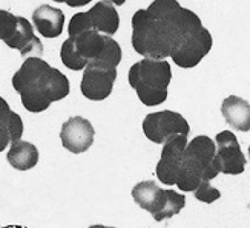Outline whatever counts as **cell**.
Masks as SVG:
<instances>
[{
	"label": "cell",
	"instance_id": "obj_1",
	"mask_svg": "<svg viewBox=\"0 0 250 228\" xmlns=\"http://www.w3.org/2000/svg\"><path fill=\"white\" fill-rule=\"evenodd\" d=\"M14 89L29 112L46 111L54 101L66 98L69 80L59 69L51 68L40 57H29L13 77Z\"/></svg>",
	"mask_w": 250,
	"mask_h": 228
},
{
	"label": "cell",
	"instance_id": "obj_2",
	"mask_svg": "<svg viewBox=\"0 0 250 228\" xmlns=\"http://www.w3.org/2000/svg\"><path fill=\"white\" fill-rule=\"evenodd\" d=\"M220 175L215 161V141L197 136L186 144L175 186L181 191H193L201 181H212Z\"/></svg>",
	"mask_w": 250,
	"mask_h": 228
},
{
	"label": "cell",
	"instance_id": "obj_3",
	"mask_svg": "<svg viewBox=\"0 0 250 228\" xmlns=\"http://www.w3.org/2000/svg\"><path fill=\"white\" fill-rule=\"evenodd\" d=\"M178 43L172 31L152 17L146 9H138L132 17V46L146 58L165 60L170 57L172 49Z\"/></svg>",
	"mask_w": 250,
	"mask_h": 228
},
{
	"label": "cell",
	"instance_id": "obj_4",
	"mask_svg": "<svg viewBox=\"0 0 250 228\" xmlns=\"http://www.w3.org/2000/svg\"><path fill=\"white\" fill-rule=\"evenodd\" d=\"M170 80L172 69L165 60L145 57L129 69V83L146 106H158L166 101Z\"/></svg>",
	"mask_w": 250,
	"mask_h": 228
},
{
	"label": "cell",
	"instance_id": "obj_5",
	"mask_svg": "<svg viewBox=\"0 0 250 228\" xmlns=\"http://www.w3.org/2000/svg\"><path fill=\"white\" fill-rule=\"evenodd\" d=\"M146 11L152 17L163 21L177 40L203 26L200 17L193 11L183 8L177 0H155Z\"/></svg>",
	"mask_w": 250,
	"mask_h": 228
},
{
	"label": "cell",
	"instance_id": "obj_6",
	"mask_svg": "<svg viewBox=\"0 0 250 228\" xmlns=\"http://www.w3.org/2000/svg\"><path fill=\"white\" fill-rule=\"evenodd\" d=\"M212 45L213 40L210 31L201 26L197 31L183 36L172 49L170 57L180 68H195L210 52Z\"/></svg>",
	"mask_w": 250,
	"mask_h": 228
},
{
	"label": "cell",
	"instance_id": "obj_7",
	"mask_svg": "<svg viewBox=\"0 0 250 228\" xmlns=\"http://www.w3.org/2000/svg\"><path fill=\"white\" fill-rule=\"evenodd\" d=\"M145 135L155 144H163L175 135H189L190 126L181 114L161 111L149 114L143 121Z\"/></svg>",
	"mask_w": 250,
	"mask_h": 228
},
{
	"label": "cell",
	"instance_id": "obj_8",
	"mask_svg": "<svg viewBox=\"0 0 250 228\" xmlns=\"http://www.w3.org/2000/svg\"><path fill=\"white\" fill-rule=\"evenodd\" d=\"M215 161L220 173L224 175H241L246 167V156L240 143L230 130H223L215 139Z\"/></svg>",
	"mask_w": 250,
	"mask_h": 228
},
{
	"label": "cell",
	"instance_id": "obj_9",
	"mask_svg": "<svg viewBox=\"0 0 250 228\" xmlns=\"http://www.w3.org/2000/svg\"><path fill=\"white\" fill-rule=\"evenodd\" d=\"M186 144L188 135H175L169 138L166 143H163V152L155 170L157 178L161 181V184L173 186L177 182L183 161V152Z\"/></svg>",
	"mask_w": 250,
	"mask_h": 228
},
{
	"label": "cell",
	"instance_id": "obj_10",
	"mask_svg": "<svg viewBox=\"0 0 250 228\" xmlns=\"http://www.w3.org/2000/svg\"><path fill=\"white\" fill-rule=\"evenodd\" d=\"M117 78V69H107L88 63L84 68L80 89L82 94L91 101H102L111 95Z\"/></svg>",
	"mask_w": 250,
	"mask_h": 228
},
{
	"label": "cell",
	"instance_id": "obj_11",
	"mask_svg": "<svg viewBox=\"0 0 250 228\" xmlns=\"http://www.w3.org/2000/svg\"><path fill=\"white\" fill-rule=\"evenodd\" d=\"M94 127L83 116H71L63 123L60 130V139L64 149L72 153H83L94 143Z\"/></svg>",
	"mask_w": 250,
	"mask_h": 228
},
{
	"label": "cell",
	"instance_id": "obj_12",
	"mask_svg": "<svg viewBox=\"0 0 250 228\" xmlns=\"http://www.w3.org/2000/svg\"><path fill=\"white\" fill-rule=\"evenodd\" d=\"M132 198L141 209L149 211L155 219L166 202L167 190L158 187L154 181H141L132 189Z\"/></svg>",
	"mask_w": 250,
	"mask_h": 228
},
{
	"label": "cell",
	"instance_id": "obj_13",
	"mask_svg": "<svg viewBox=\"0 0 250 228\" xmlns=\"http://www.w3.org/2000/svg\"><path fill=\"white\" fill-rule=\"evenodd\" d=\"M6 45L9 48L19 49V52L23 57H29V56L42 57V54H43V45L36 37L32 25L25 17H20V16H19V23H17V29L14 32V36Z\"/></svg>",
	"mask_w": 250,
	"mask_h": 228
},
{
	"label": "cell",
	"instance_id": "obj_14",
	"mask_svg": "<svg viewBox=\"0 0 250 228\" xmlns=\"http://www.w3.org/2000/svg\"><path fill=\"white\" fill-rule=\"evenodd\" d=\"M32 23H34L39 34L46 38H56L62 34L64 25V14L60 9L49 5L39 6L32 13Z\"/></svg>",
	"mask_w": 250,
	"mask_h": 228
},
{
	"label": "cell",
	"instance_id": "obj_15",
	"mask_svg": "<svg viewBox=\"0 0 250 228\" xmlns=\"http://www.w3.org/2000/svg\"><path fill=\"white\" fill-rule=\"evenodd\" d=\"M86 14L91 20L92 28L104 36H114L118 29V25H120V17H118L115 5L107 2V0H102V2L94 5Z\"/></svg>",
	"mask_w": 250,
	"mask_h": 228
},
{
	"label": "cell",
	"instance_id": "obj_16",
	"mask_svg": "<svg viewBox=\"0 0 250 228\" xmlns=\"http://www.w3.org/2000/svg\"><path fill=\"white\" fill-rule=\"evenodd\" d=\"M221 114L226 123L241 132L250 130V104L240 96H229L221 104Z\"/></svg>",
	"mask_w": 250,
	"mask_h": 228
},
{
	"label": "cell",
	"instance_id": "obj_17",
	"mask_svg": "<svg viewBox=\"0 0 250 228\" xmlns=\"http://www.w3.org/2000/svg\"><path fill=\"white\" fill-rule=\"evenodd\" d=\"M69 38L72 41L75 51L80 54V57L86 63H91L92 60H95L100 56V52L104 48V41H106V36L95 29L84 31L82 34L75 37H69Z\"/></svg>",
	"mask_w": 250,
	"mask_h": 228
},
{
	"label": "cell",
	"instance_id": "obj_18",
	"mask_svg": "<svg viewBox=\"0 0 250 228\" xmlns=\"http://www.w3.org/2000/svg\"><path fill=\"white\" fill-rule=\"evenodd\" d=\"M8 162L17 170H29L39 161V150L28 141H13L8 152Z\"/></svg>",
	"mask_w": 250,
	"mask_h": 228
},
{
	"label": "cell",
	"instance_id": "obj_19",
	"mask_svg": "<svg viewBox=\"0 0 250 228\" xmlns=\"http://www.w3.org/2000/svg\"><path fill=\"white\" fill-rule=\"evenodd\" d=\"M122 61V49L120 45L111 37L106 36V41H104V48L100 52V56L95 60H92L91 63L95 64V66L100 68H107V69H117L118 63Z\"/></svg>",
	"mask_w": 250,
	"mask_h": 228
},
{
	"label": "cell",
	"instance_id": "obj_20",
	"mask_svg": "<svg viewBox=\"0 0 250 228\" xmlns=\"http://www.w3.org/2000/svg\"><path fill=\"white\" fill-rule=\"evenodd\" d=\"M184 205H186V198L183 196V194L173 191V190H167V198H166V202L163 205L161 211L158 213V216L155 218V221L161 222V221H166V219H170L172 216L178 214L183 209Z\"/></svg>",
	"mask_w": 250,
	"mask_h": 228
},
{
	"label": "cell",
	"instance_id": "obj_21",
	"mask_svg": "<svg viewBox=\"0 0 250 228\" xmlns=\"http://www.w3.org/2000/svg\"><path fill=\"white\" fill-rule=\"evenodd\" d=\"M60 58L63 61V64L66 68L72 69V71H80V69H84L88 66V63H86L80 54L75 51L74 45L71 38H68L66 41L62 45V49H60Z\"/></svg>",
	"mask_w": 250,
	"mask_h": 228
},
{
	"label": "cell",
	"instance_id": "obj_22",
	"mask_svg": "<svg viewBox=\"0 0 250 228\" xmlns=\"http://www.w3.org/2000/svg\"><path fill=\"white\" fill-rule=\"evenodd\" d=\"M17 23H19V16L11 14L9 11L0 9V40L8 43L13 38L17 29Z\"/></svg>",
	"mask_w": 250,
	"mask_h": 228
},
{
	"label": "cell",
	"instance_id": "obj_23",
	"mask_svg": "<svg viewBox=\"0 0 250 228\" xmlns=\"http://www.w3.org/2000/svg\"><path fill=\"white\" fill-rule=\"evenodd\" d=\"M193 191H195V198L206 204H210L216 199H220L221 196L220 190L210 186V181H201Z\"/></svg>",
	"mask_w": 250,
	"mask_h": 228
},
{
	"label": "cell",
	"instance_id": "obj_24",
	"mask_svg": "<svg viewBox=\"0 0 250 228\" xmlns=\"http://www.w3.org/2000/svg\"><path fill=\"white\" fill-rule=\"evenodd\" d=\"M89 29H94V28L91 25V20H89L88 14L79 13L71 19L68 32H69V37H75V36H79V34H82V32L89 31Z\"/></svg>",
	"mask_w": 250,
	"mask_h": 228
},
{
	"label": "cell",
	"instance_id": "obj_25",
	"mask_svg": "<svg viewBox=\"0 0 250 228\" xmlns=\"http://www.w3.org/2000/svg\"><path fill=\"white\" fill-rule=\"evenodd\" d=\"M8 132H9L11 143L20 139L21 135H23V121H21V118L16 112L11 114V116L8 119Z\"/></svg>",
	"mask_w": 250,
	"mask_h": 228
},
{
	"label": "cell",
	"instance_id": "obj_26",
	"mask_svg": "<svg viewBox=\"0 0 250 228\" xmlns=\"http://www.w3.org/2000/svg\"><path fill=\"white\" fill-rule=\"evenodd\" d=\"M11 114H13V112H11ZM8 119H6V121H0V152H2L5 147H8V144L11 143L9 132H8Z\"/></svg>",
	"mask_w": 250,
	"mask_h": 228
},
{
	"label": "cell",
	"instance_id": "obj_27",
	"mask_svg": "<svg viewBox=\"0 0 250 228\" xmlns=\"http://www.w3.org/2000/svg\"><path fill=\"white\" fill-rule=\"evenodd\" d=\"M54 2H59V3H66L68 6H84L88 5L89 2H92V0H54Z\"/></svg>",
	"mask_w": 250,
	"mask_h": 228
},
{
	"label": "cell",
	"instance_id": "obj_28",
	"mask_svg": "<svg viewBox=\"0 0 250 228\" xmlns=\"http://www.w3.org/2000/svg\"><path fill=\"white\" fill-rule=\"evenodd\" d=\"M107 2H111L112 5H115V6H120V5H123L126 0H107Z\"/></svg>",
	"mask_w": 250,
	"mask_h": 228
}]
</instances>
